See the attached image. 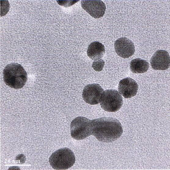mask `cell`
<instances>
[{
  "label": "cell",
  "mask_w": 170,
  "mask_h": 170,
  "mask_svg": "<svg viewBox=\"0 0 170 170\" xmlns=\"http://www.w3.org/2000/svg\"><path fill=\"white\" fill-rule=\"evenodd\" d=\"M138 89V85L136 82L131 78L121 80L118 86L120 93L126 98H131L135 96Z\"/></svg>",
  "instance_id": "30bf717a"
},
{
  "label": "cell",
  "mask_w": 170,
  "mask_h": 170,
  "mask_svg": "<svg viewBox=\"0 0 170 170\" xmlns=\"http://www.w3.org/2000/svg\"><path fill=\"white\" fill-rule=\"evenodd\" d=\"M92 120L79 116L72 121L70 124L71 136L74 139L82 140L92 135Z\"/></svg>",
  "instance_id": "277c9868"
},
{
  "label": "cell",
  "mask_w": 170,
  "mask_h": 170,
  "mask_svg": "<svg viewBox=\"0 0 170 170\" xmlns=\"http://www.w3.org/2000/svg\"><path fill=\"white\" fill-rule=\"evenodd\" d=\"M105 65L104 61L102 59L95 60L92 64V67L96 71H102Z\"/></svg>",
  "instance_id": "4fadbf2b"
},
{
  "label": "cell",
  "mask_w": 170,
  "mask_h": 170,
  "mask_svg": "<svg viewBox=\"0 0 170 170\" xmlns=\"http://www.w3.org/2000/svg\"><path fill=\"white\" fill-rule=\"evenodd\" d=\"M104 91L98 84L93 83L86 85L82 92L83 100L91 105H95L100 103Z\"/></svg>",
  "instance_id": "8992f818"
},
{
  "label": "cell",
  "mask_w": 170,
  "mask_h": 170,
  "mask_svg": "<svg viewBox=\"0 0 170 170\" xmlns=\"http://www.w3.org/2000/svg\"><path fill=\"white\" fill-rule=\"evenodd\" d=\"M123 102L122 96L117 90H106L104 92L100 105L106 111L115 112L122 107Z\"/></svg>",
  "instance_id": "5b68a950"
},
{
  "label": "cell",
  "mask_w": 170,
  "mask_h": 170,
  "mask_svg": "<svg viewBox=\"0 0 170 170\" xmlns=\"http://www.w3.org/2000/svg\"><path fill=\"white\" fill-rule=\"evenodd\" d=\"M114 48L117 54L124 58L132 56L135 52L133 43L125 37L121 38L116 40L115 42Z\"/></svg>",
  "instance_id": "ba28073f"
},
{
  "label": "cell",
  "mask_w": 170,
  "mask_h": 170,
  "mask_svg": "<svg viewBox=\"0 0 170 170\" xmlns=\"http://www.w3.org/2000/svg\"><path fill=\"white\" fill-rule=\"evenodd\" d=\"M92 135L99 141L105 143L113 142L122 135L123 129L117 119L104 117L92 120Z\"/></svg>",
  "instance_id": "6da1fadb"
},
{
  "label": "cell",
  "mask_w": 170,
  "mask_h": 170,
  "mask_svg": "<svg viewBox=\"0 0 170 170\" xmlns=\"http://www.w3.org/2000/svg\"><path fill=\"white\" fill-rule=\"evenodd\" d=\"M150 63L152 68L154 70H167L170 67L169 55L168 52L165 50H157L151 58Z\"/></svg>",
  "instance_id": "9c48e42d"
},
{
  "label": "cell",
  "mask_w": 170,
  "mask_h": 170,
  "mask_svg": "<svg viewBox=\"0 0 170 170\" xmlns=\"http://www.w3.org/2000/svg\"><path fill=\"white\" fill-rule=\"evenodd\" d=\"M130 69L133 73H142L146 72L149 67V64L146 60L140 58L132 60L130 63Z\"/></svg>",
  "instance_id": "7c38bea8"
},
{
  "label": "cell",
  "mask_w": 170,
  "mask_h": 170,
  "mask_svg": "<svg viewBox=\"0 0 170 170\" xmlns=\"http://www.w3.org/2000/svg\"><path fill=\"white\" fill-rule=\"evenodd\" d=\"M75 157L73 152L67 147L59 149L53 152L49 158L50 164L55 170H65L74 164Z\"/></svg>",
  "instance_id": "3957f363"
},
{
  "label": "cell",
  "mask_w": 170,
  "mask_h": 170,
  "mask_svg": "<svg viewBox=\"0 0 170 170\" xmlns=\"http://www.w3.org/2000/svg\"><path fill=\"white\" fill-rule=\"evenodd\" d=\"M3 78L6 84L11 88H22L27 80V74L23 67L17 63L7 64L3 71Z\"/></svg>",
  "instance_id": "7a4b0ae2"
},
{
  "label": "cell",
  "mask_w": 170,
  "mask_h": 170,
  "mask_svg": "<svg viewBox=\"0 0 170 170\" xmlns=\"http://www.w3.org/2000/svg\"><path fill=\"white\" fill-rule=\"evenodd\" d=\"M104 45L101 43L94 42L91 43L87 48V56L93 60L101 59L105 53Z\"/></svg>",
  "instance_id": "8fae6325"
},
{
  "label": "cell",
  "mask_w": 170,
  "mask_h": 170,
  "mask_svg": "<svg viewBox=\"0 0 170 170\" xmlns=\"http://www.w3.org/2000/svg\"><path fill=\"white\" fill-rule=\"evenodd\" d=\"M81 5L83 9L95 18L102 17L106 9L105 5L101 0H82Z\"/></svg>",
  "instance_id": "52a82bcc"
}]
</instances>
